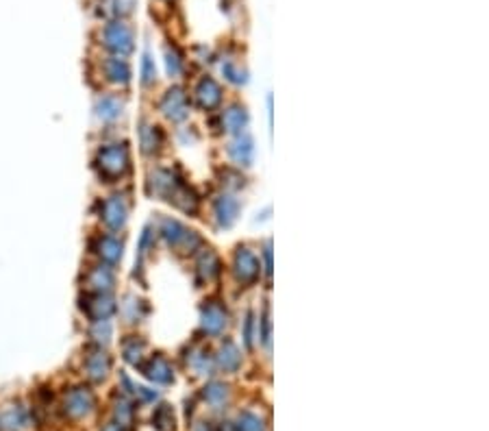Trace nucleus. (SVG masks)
Returning a JSON list of instances; mask_svg holds the SVG:
<instances>
[{
  "mask_svg": "<svg viewBox=\"0 0 489 431\" xmlns=\"http://www.w3.org/2000/svg\"><path fill=\"white\" fill-rule=\"evenodd\" d=\"M94 166L98 170V177L104 179L107 183L122 179L130 170V153L128 146L122 144H107V146H100L96 153Z\"/></svg>",
  "mask_w": 489,
  "mask_h": 431,
  "instance_id": "nucleus-1",
  "label": "nucleus"
},
{
  "mask_svg": "<svg viewBox=\"0 0 489 431\" xmlns=\"http://www.w3.org/2000/svg\"><path fill=\"white\" fill-rule=\"evenodd\" d=\"M102 46L109 52H113V57H126L133 52V29L122 22V20H111L102 26L100 31Z\"/></svg>",
  "mask_w": 489,
  "mask_h": 431,
  "instance_id": "nucleus-2",
  "label": "nucleus"
},
{
  "mask_svg": "<svg viewBox=\"0 0 489 431\" xmlns=\"http://www.w3.org/2000/svg\"><path fill=\"white\" fill-rule=\"evenodd\" d=\"M96 408L94 392L89 390V386H72L70 390H65L63 401H61V412L70 421H81V418L89 416Z\"/></svg>",
  "mask_w": 489,
  "mask_h": 431,
  "instance_id": "nucleus-3",
  "label": "nucleus"
},
{
  "mask_svg": "<svg viewBox=\"0 0 489 431\" xmlns=\"http://www.w3.org/2000/svg\"><path fill=\"white\" fill-rule=\"evenodd\" d=\"M81 309L91 322L109 320L115 313V300L109 292H87L81 298Z\"/></svg>",
  "mask_w": 489,
  "mask_h": 431,
  "instance_id": "nucleus-4",
  "label": "nucleus"
},
{
  "mask_svg": "<svg viewBox=\"0 0 489 431\" xmlns=\"http://www.w3.org/2000/svg\"><path fill=\"white\" fill-rule=\"evenodd\" d=\"M233 272L235 279L244 285H253L261 277V261L259 257L246 246H240L233 259Z\"/></svg>",
  "mask_w": 489,
  "mask_h": 431,
  "instance_id": "nucleus-5",
  "label": "nucleus"
},
{
  "mask_svg": "<svg viewBox=\"0 0 489 431\" xmlns=\"http://www.w3.org/2000/svg\"><path fill=\"white\" fill-rule=\"evenodd\" d=\"M128 218V203L124 196L113 194L109 199H104L100 205V220L104 222V227L111 231H120L126 225Z\"/></svg>",
  "mask_w": 489,
  "mask_h": 431,
  "instance_id": "nucleus-6",
  "label": "nucleus"
},
{
  "mask_svg": "<svg viewBox=\"0 0 489 431\" xmlns=\"http://www.w3.org/2000/svg\"><path fill=\"white\" fill-rule=\"evenodd\" d=\"M161 113L172 122H183L190 113V102H187V94L181 87H172L166 91V96L159 102Z\"/></svg>",
  "mask_w": 489,
  "mask_h": 431,
  "instance_id": "nucleus-7",
  "label": "nucleus"
},
{
  "mask_svg": "<svg viewBox=\"0 0 489 431\" xmlns=\"http://www.w3.org/2000/svg\"><path fill=\"white\" fill-rule=\"evenodd\" d=\"M161 235L170 246H177V248L179 246L194 248L201 244V238H198L194 231H190L187 227H183L179 220H172V218H166L161 222Z\"/></svg>",
  "mask_w": 489,
  "mask_h": 431,
  "instance_id": "nucleus-8",
  "label": "nucleus"
},
{
  "mask_svg": "<svg viewBox=\"0 0 489 431\" xmlns=\"http://www.w3.org/2000/svg\"><path fill=\"white\" fill-rule=\"evenodd\" d=\"M229 322L227 309H224L218 300H209L207 305H203L201 311V327L207 335H220L224 331V327Z\"/></svg>",
  "mask_w": 489,
  "mask_h": 431,
  "instance_id": "nucleus-9",
  "label": "nucleus"
},
{
  "mask_svg": "<svg viewBox=\"0 0 489 431\" xmlns=\"http://www.w3.org/2000/svg\"><path fill=\"white\" fill-rule=\"evenodd\" d=\"M111 371V357L107 351H102V346H94L87 351L85 355V373L89 377V382H104Z\"/></svg>",
  "mask_w": 489,
  "mask_h": 431,
  "instance_id": "nucleus-10",
  "label": "nucleus"
},
{
  "mask_svg": "<svg viewBox=\"0 0 489 431\" xmlns=\"http://www.w3.org/2000/svg\"><path fill=\"white\" fill-rule=\"evenodd\" d=\"M196 102L207 111L216 109L222 102V87L211 76L201 78V83L196 85Z\"/></svg>",
  "mask_w": 489,
  "mask_h": 431,
  "instance_id": "nucleus-11",
  "label": "nucleus"
},
{
  "mask_svg": "<svg viewBox=\"0 0 489 431\" xmlns=\"http://www.w3.org/2000/svg\"><path fill=\"white\" fill-rule=\"evenodd\" d=\"M139 368L155 384H172L174 382V371H172V366L168 364V360L161 357V355L150 357L146 364H141Z\"/></svg>",
  "mask_w": 489,
  "mask_h": 431,
  "instance_id": "nucleus-12",
  "label": "nucleus"
},
{
  "mask_svg": "<svg viewBox=\"0 0 489 431\" xmlns=\"http://www.w3.org/2000/svg\"><path fill=\"white\" fill-rule=\"evenodd\" d=\"M183 181H179L174 175H172V170H157L155 175H150V181H148V192L155 194V196H161V199H170V194L174 192Z\"/></svg>",
  "mask_w": 489,
  "mask_h": 431,
  "instance_id": "nucleus-13",
  "label": "nucleus"
},
{
  "mask_svg": "<svg viewBox=\"0 0 489 431\" xmlns=\"http://www.w3.org/2000/svg\"><path fill=\"white\" fill-rule=\"evenodd\" d=\"M122 242L113 238V235H100V238L96 240L94 244V251L96 255L104 261L107 266H115L117 261L122 259Z\"/></svg>",
  "mask_w": 489,
  "mask_h": 431,
  "instance_id": "nucleus-14",
  "label": "nucleus"
},
{
  "mask_svg": "<svg viewBox=\"0 0 489 431\" xmlns=\"http://www.w3.org/2000/svg\"><path fill=\"white\" fill-rule=\"evenodd\" d=\"M87 287L91 292H111L113 290V283H115V277H113V270L111 266L107 264H100V266H94V268H89L87 272Z\"/></svg>",
  "mask_w": 489,
  "mask_h": 431,
  "instance_id": "nucleus-15",
  "label": "nucleus"
},
{
  "mask_svg": "<svg viewBox=\"0 0 489 431\" xmlns=\"http://www.w3.org/2000/svg\"><path fill=\"white\" fill-rule=\"evenodd\" d=\"M214 212H216V220L220 227H231L233 222L237 220V214H240V203H237L235 196L231 194H222L220 199L214 205Z\"/></svg>",
  "mask_w": 489,
  "mask_h": 431,
  "instance_id": "nucleus-16",
  "label": "nucleus"
},
{
  "mask_svg": "<svg viewBox=\"0 0 489 431\" xmlns=\"http://www.w3.org/2000/svg\"><path fill=\"white\" fill-rule=\"evenodd\" d=\"M102 72L107 76V81L126 85L130 81V65L126 63L124 57H109L102 61Z\"/></svg>",
  "mask_w": 489,
  "mask_h": 431,
  "instance_id": "nucleus-17",
  "label": "nucleus"
},
{
  "mask_svg": "<svg viewBox=\"0 0 489 431\" xmlns=\"http://www.w3.org/2000/svg\"><path fill=\"white\" fill-rule=\"evenodd\" d=\"M24 427H29V414L20 405H9L7 410L0 412V429L20 431Z\"/></svg>",
  "mask_w": 489,
  "mask_h": 431,
  "instance_id": "nucleus-18",
  "label": "nucleus"
},
{
  "mask_svg": "<svg viewBox=\"0 0 489 431\" xmlns=\"http://www.w3.org/2000/svg\"><path fill=\"white\" fill-rule=\"evenodd\" d=\"M253 137L250 135H240L229 144V155L237 166H250L253 162Z\"/></svg>",
  "mask_w": 489,
  "mask_h": 431,
  "instance_id": "nucleus-19",
  "label": "nucleus"
},
{
  "mask_svg": "<svg viewBox=\"0 0 489 431\" xmlns=\"http://www.w3.org/2000/svg\"><path fill=\"white\" fill-rule=\"evenodd\" d=\"M248 124V113L242 104H231V107L222 113V129L227 133H242V129Z\"/></svg>",
  "mask_w": 489,
  "mask_h": 431,
  "instance_id": "nucleus-20",
  "label": "nucleus"
},
{
  "mask_svg": "<svg viewBox=\"0 0 489 431\" xmlns=\"http://www.w3.org/2000/svg\"><path fill=\"white\" fill-rule=\"evenodd\" d=\"M216 362H218V366L222 371L235 373V371H240V366H242V353L231 342V340H227V342L220 346Z\"/></svg>",
  "mask_w": 489,
  "mask_h": 431,
  "instance_id": "nucleus-21",
  "label": "nucleus"
},
{
  "mask_svg": "<svg viewBox=\"0 0 489 431\" xmlns=\"http://www.w3.org/2000/svg\"><path fill=\"white\" fill-rule=\"evenodd\" d=\"M124 102L117 96H102L96 100V115L102 122H113L122 115Z\"/></svg>",
  "mask_w": 489,
  "mask_h": 431,
  "instance_id": "nucleus-22",
  "label": "nucleus"
},
{
  "mask_svg": "<svg viewBox=\"0 0 489 431\" xmlns=\"http://www.w3.org/2000/svg\"><path fill=\"white\" fill-rule=\"evenodd\" d=\"M196 270H198V274H201L203 281L216 279L218 274H220V259H218V255L211 251V248H205V251L198 255Z\"/></svg>",
  "mask_w": 489,
  "mask_h": 431,
  "instance_id": "nucleus-23",
  "label": "nucleus"
},
{
  "mask_svg": "<svg viewBox=\"0 0 489 431\" xmlns=\"http://www.w3.org/2000/svg\"><path fill=\"white\" fill-rule=\"evenodd\" d=\"M135 3L137 0H102L100 11L111 20H122V18L128 16L130 11H133Z\"/></svg>",
  "mask_w": 489,
  "mask_h": 431,
  "instance_id": "nucleus-24",
  "label": "nucleus"
},
{
  "mask_svg": "<svg viewBox=\"0 0 489 431\" xmlns=\"http://www.w3.org/2000/svg\"><path fill=\"white\" fill-rule=\"evenodd\" d=\"M144 351H146V344H144L141 340L133 338V335H128L122 342V355L128 364H133V366L144 364Z\"/></svg>",
  "mask_w": 489,
  "mask_h": 431,
  "instance_id": "nucleus-25",
  "label": "nucleus"
},
{
  "mask_svg": "<svg viewBox=\"0 0 489 431\" xmlns=\"http://www.w3.org/2000/svg\"><path fill=\"white\" fill-rule=\"evenodd\" d=\"M203 397H205V401L211 405V408L220 410V408H224V403L229 401V386H224L220 382H214V384H209L203 390Z\"/></svg>",
  "mask_w": 489,
  "mask_h": 431,
  "instance_id": "nucleus-26",
  "label": "nucleus"
},
{
  "mask_svg": "<svg viewBox=\"0 0 489 431\" xmlns=\"http://www.w3.org/2000/svg\"><path fill=\"white\" fill-rule=\"evenodd\" d=\"M152 425L157 431H174L177 427V418H174V410L170 408L168 403L159 405L152 414Z\"/></svg>",
  "mask_w": 489,
  "mask_h": 431,
  "instance_id": "nucleus-27",
  "label": "nucleus"
},
{
  "mask_svg": "<svg viewBox=\"0 0 489 431\" xmlns=\"http://www.w3.org/2000/svg\"><path fill=\"white\" fill-rule=\"evenodd\" d=\"M187 366L196 375H209L214 362H211L207 349H192L190 355H187Z\"/></svg>",
  "mask_w": 489,
  "mask_h": 431,
  "instance_id": "nucleus-28",
  "label": "nucleus"
},
{
  "mask_svg": "<svg viewBox=\"0 0 489 431\" xmlns=\"http://www.w3.org/2000/svg\"><path fill=\"white\" fill-rule=\"evenodd\" d=\"M139 144H141V151L150 155L155 151H159L161 146V133L157 126H150V124H144L139 129Z\"/></svg>",
  "mask_w": 489,
  "mask_h": 431,
  "instance_id": "nucleus-29",
  "label": "nucleus"
},
{
  "mask_svg": "<svg viewBox=\"0 0 489 431\" xmlns=\"http://www.w3.org/2000/svg\"><path fill=\"white\" fill-rule=\"evenodd\" d=\"M133 405H130L124 397L117 399L113 405V418H115V425H120L122 429H130L133 427Z\"/></svg>",
  "mask_w": 489,
  "mask_h": 431,
  "instance_id": "nucleus-30",
  "label": "nucleus"
},
{
  "mask_svg": "<svg viewBox=\"0 0 489 431\" xmlns=\"http://www.w3.org/2000/svg\"><path fill=\"white\" fill-rule=\"evenodd\" d=\"M235 429L237 431H266V425H263V421L259 416L244 412V414H240V418H237Z\"/></svg>",
  "mask_w": 489,
  "mask_h": 431,
  "instance_id": "nucleus-31",
  "label": "nucleus"
},
{
  "mask_svg": "<svg viewBox=\"0 0 489 431\" xmlns=\"http://www.w3.org/2000/svg\"><path fill=\"white\" fill-rule=\"evenodd\" d=\"M89 335L94 338V342L98 346L107 344L109 338H111V322L109 320H100V322H91V329H89Z\"/></svg>",
  "mask_w": 489,
  "mask_h": 431,
  "instance_id": "nucleus-32",
  "label": "nucleus"
},
{
  "mask_svg": "<svg viewBox=\"0 0 489 431\" xmlns=\"http://www.w3.org/2000/svg\"><path fill=\"white\" fill-rule=\"evenodd\" d=\"M166 68H168V74H172V76L181 74V70H183V57L174 46L166 48Z\"/></svg>",
  "mask_w": 489,
  "mask_h": 431,
  "instance_id": "nucleus-33",
  "label": "nucleus"
},
{
  "mask_svg": "<svg viewBox=\"0 0 489 431\" xmlns=\"http://www.w3.org/2000/svg\"><path fill=\"white\" fill-rule=\"evenodd\" d=\"M157 78V68H155V61L150 57V52L146 50L141 57V83L144 85H152Z\"/></svg>",
  "mask_w": 489,
  "mask_h": 431,
  "instance_id": "nucleus-34",
  "label": "nucleus"
},
{
  "mask_svg": "<svg viewBox=\"0 0 489 431\" xmlns=\"http://www.w3.org/2000/svg\"><path fill=\"white\" fill-rule=\"evenodd\" d=\"M222 70H224V74L229 76V81H233V83H244V81H246V78H244V72L237 70L233 63H227Z\"/></svg>",
  "mask_w": 489,
  "mask_h": 431,
  "instance_id": "nucleus-35",
  "label": "nucleus"
},
{
  "mask_svg": "<svg viewBox=\"0 0 489 431\" xmlns=\"http://www.w3.org/2000/svg\"><path fill=\"white\" fill-rule=\"evenodd\" d=\"M261 327H263V331H261V340H263V344L270 346V313H268V309L263 311V320H261Z\"/></svg>",
  "mask_w": 489,
  "mask_h": 431,
  "instance_id": "nucleus-36",
  "label": "nucleus"
},
{
  "mask_svg": "<svg viewBox=\"0 0 489 431\" xmlns=\"http://www.w3.org/2000/svg\"><path fill=\"white\" fill-rule=\"evenodd\" d=\"M253 324H255V318H253V313H250L246 320V344L248 346H253Z\"/></svg>",
  "mask_w": 489,
  "mask_h": 431,
  "instance_id": "nucleus-37",
  "label": "nucleus"
},
{
  "mask_svg": "<svg viewBox=\"0 0 489 431\" xmlns=\"http://www.w3.org/2000/svg\"><path fill=\"white\" fill-rule=\"evenodd\" d=\"M266 272H268V277L272 274V251H270V242L266 244Z\"/></svg>",
  "mask_w": 489,
  "mask_h": 431,
  "instance_id": "nucleus-38",
  "label": "nucleus"
},
{
  "mask_svg": "<svg viewBox=\"0 0 489 431\" xmlns=\"http://www.w3.org/2000/svg\"><path fill=\"white\" fill-rule=\"evenodd\" d=\"M100 431H124V429H122L120 425H115V423H107Z\"/></svg>",
  "mask_w": 489,
  "mask_h": 431,
  "instance_id": "nucleus-39",
  "label": "nucleus"
},
{
  "mask_svg": "<svg viewBox=\"0 0 489 431\" xmlns=\"http://www.w3.org/2000/svg\"><path fill=\"white\" fill-rule=\"evenodd\" d=\"M196 431H211V429H209L207 425H203V423H201V425H198V427H196Z\"/></svg>",
  "mask_w": 489,
  "mask_h": 431,
  "instance_id": "nucleus-40",
  "label": "nucleus"
}]
</instances>
